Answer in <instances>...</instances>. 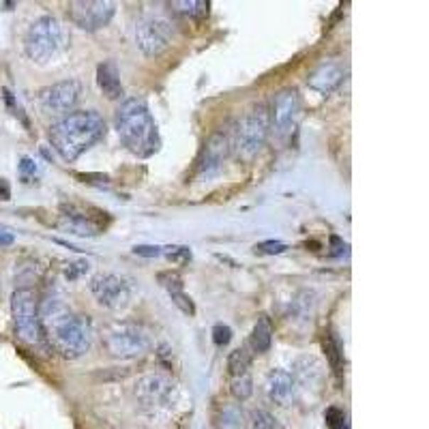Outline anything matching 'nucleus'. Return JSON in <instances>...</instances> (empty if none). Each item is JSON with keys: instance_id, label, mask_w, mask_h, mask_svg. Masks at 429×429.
<instances>
[{"instance_id": "27", "label": "nucleus", "mask_w": 429, "mask_h": 429, "mask_svg": "<svg viewBox=\"0 0 429 429\" xmlns=\"http://www.w3.org/2000/svg\"><path fill=\"white\" fill-rule=\"evenodd\" d=\"M251 427H254V429H283V427L279 425V420H277L271 412H266V410H256V412H254V416H251Z\"/></svg>"}, {"instance_id": "36", "label": "nucleus", "mask_w": 429, "mask_h": 429, "mask_svg": "<svg viewBox=\"0 0 429 429\" xmlns=\"http://www.w3.org/2000/svg\"><path fill=\"white\" fill-rule=\"evenodd\" d=\"M71 266H73V271H71V273H67V277H69V279H75L80 271H86V268H88V264H86V262H75V264H71Z\"/></svg>"}, {"instance_id": "34", "label": "nucleus", "mask_w": 429, "mask_h": 429, "mask_svg": "<svg viewBox=\"0 0 429 429\" xmlns=\"http://www.w3.org/2000/svg\"><path fill=\"white\" fill-rule=\"evenodd\" d=\"M13 241H16V237L11 232L0 230V247H9V245H13Z\"/></svg>"}, {"instance_id": "15", "label": "nucleus", "mask_w": 429, "mask_h": 429, "mask_svg": "<svg viewBox=\"0 0 429 429\" xmlns=\"http://www.w3.org/2000/svg\"><path fill=\"white\" fill-rule=\"evenodd\" d=\"M346 75V67L340 60H322L307 77L309 88H313L320 94H331Z\"/></svg>"}, {"instance_id": "16", "label": "nucleus", "mask_w": 429, "mask_h": 429, "mask_svg": "<svg viewBox=\"0 0 429 429\" xmlns=\"http://www.w3.org/2000/svg\"><path fill=\"white\" fill-rule=\"evenodd\" d=\"M266 395L273 403L277 406H290L294 399V391H296V382L292 378L290 371L286 369H271L264 382Z\"/></svg>"}, {"instance_id": "8", "label": "nucleus", "mask_w": 429, "mask_h": 429, "mask_svg": "<svg viewBox=\"0 0 429 429\" xmlns=\"http://www.w3.org/2000/svg\"><path fill=\"white\" fill-rule=\"evenodd\" d=\"M11 315L18 337L28 346H41V320H39V298L31 288H18L11 296Z\"/></svg>"}, {"instance_id": "21", "label": "nucleus", "mask_w": 429, "mask_h": 429, "mask_svg": "<svg viewBox=\"0 0 429 429\" xmlns=\"http://www.w3.org/2000/svg\"><path fill=\"white\" fill-rule=\"evenodd\" d=\"M271 344H273V325H271V320H268L266 315H262V317L256 322L254 331H251L249 346L254 348V352L264 354V352H268Z\"/></svg>"}, {"instance_id": "2", "label": "nucleus", "mask_w": 429, "mask_h": 429, "mask_svg": "<svg viewBox=\"0 0 429 429\" xmlns=\"http://www.w3.org/2000/svg\"><path fill=\"white\" fill-rule=\"evenodd\" d=\"M105 136V121L94 110H77L58 119L50 131V144L65 161H75Z\"/></svg>"}, {"instance_id": "3", "label": "nucleus", "mask_w": 429, "mask_h": 429, "mask_svg": "<svg viewBox=\"0 0 429 429\" xmlns=\"http://www.w3.org/2000/svg\"><path fill=\"white\" fill-rule=\"evenodd\" d=\"M116 131L123 146L140 159L153 157L161 146L157 123L148 110V105L138 97L123 101V105L119 107Z\"/></svg>"}, {"instance_id": "23", "label": "nucleus", "mask_w": 429, "mask_h": 429, "mask_svg": "<svg viewBox=\"0 0 429 429\" xmlns=\"http://www.w3.org/2000/svg\"><path fill=\"white\" fill-rule=\"evenodd\" d=\"M247 416L239 403H224L219 410L217 427L219 429H245Z\"/></svg>"}, {"instance_id": "20", "label": "nucleus", "mask_w": 429, "mask_h": 429, "mask_svg": "<svg viewBox=\"0 0 429 429\" xmlns=\"http://www.w3.org/2000/svg\"><path fill=\"white\" fill-rule=\"evenodd\" d=\"M159 279L163 281V286H165L168 294L172 296L174 305H176V307H178L183 313L193 315V313H195V307H193L191 296H189V294L183 290V279H180L176 273H161V275H159Z\"/></svg>"}, {"instance_id": "25", "label": "nucleus", "mask_w": 429, "mask_h": 429, "mask_svg": "<svg viewBox=\"0 0 429 429\" xmlns=\"http://www.w3.org/2000/svg\"><path fill=\"white\" fill-rule=\"evenodd\" d=\"M230 393L239 401H247L254 395V380H251L249 371H245L241 376H232V380H230Z\"/></svg>"}, {"instance_id": "4", "label": "nucleus", "mask_w": 429, "mask_h": 429, "mask_svg": "<svg viewBox=\"0 0 429 429\" xmlns=\"http://www.w3.org/2000/svg\"><path fill=\"white\" fill-rule=\"evenodd\" d=\"M103 348L114 359H138L153 348L151 331L140 322L116 320L107 325L103 335Z\"/></svg>"}, {"instance_id": "31", "label": "nucleus", "mask_w": 429, "mask_h": 429, "mask_svg": "<svg viewBox=\"0 0 429 429\" xmlns=\"http://www.w3.org/2000/svg\"><path fill=\"white\" fill-rule=\"evenodd\" d=\"M288 247L279 241H264L260 245H256V251L258 254H266V256H277V254H283Z\"/></svg>"}, {"instance_id": "30", "label": "nucleus", "mask_w": 429, "mask_h": 429, "mask_svg": "<svg viewBox=\"0 0 429 429\" xmlns=\"http://www.w3.org/2000/svg\"><path fill=\"white\" fill-rule=\"evenodd\" d=\"M163 254L172 262H187V260H191L189 247H163Z\"/></svg>"}, {"instance_id": "17", "label": "nucleus", "mask_w": 429, "mask_h": 429, "mask_svg": "<svg viewBox=\"0 0 429 429\" xmlns=\"http://www.w3.org/2000/svg\"><path fill=\"white\" fill-rule=\"evenodd\" d=\"M97 84L101 88V92L107 97V99H121L123 97V82H121V73H119V67L116 63L112 60H103L99 67H97Z\"/></svg>"}, {"instance_id": "7", "label": "nucleus", "mask_w": 429, "mask_h": 429, "mask_svg": "<svg viewBox=\"0 0 429 429\" xmlns=\"http://www.w3.org/2000/svg\"><path fill=\"white\" fill-rule=\"evenodd\" d=\"M65 26L54 16H43L35 20L24 37L26 56L35 63H48L54 58L65 45Z\"/></svg>"}, {"instance_id": "10", "label": "nucleus", "mask_w": 429, "mask_h": 429, "mask_svg": "<svg viewBox=\"0 0 429 429\" xmlns=\"http://www.w3.org/2000/svg\"><path fill=\"white\" fill-rule=\"evenodd\" d=\"M82 94V84L77 80H63L50 84L37 92V105L45 116H67L75 107Z\"/></svg>"}, {"instance_id": "26", "label": "nucleus", "mask_w": 429, "mask_h": 429, "mask_svg": "<svg viewBox=\"0 0 429 429\" xmlns=\"http://www.w3.org/2000/svg\"><path fill=\"white\" fill-rule=\"evenodd\" d=\"M170 9L185 18H204L208 13V3H204V0H183V3H170Z\"/></svg>"}, {"instance_id": "19", "label": "nucleus", "mask_w": 429, "mask_h": 429, "mask_svg": "<svg viewBox=\"0 0 429 429\" xmlns=\"http://www.w3.org/2000/svg\"><path fill=\"white\" fill-rule=\"evenodd\" d=\"M60 226L65 230H69L71 234H77V237H94L101 232V226L92 217H88V214H84V212H77L73 208H69V210L65 208Z\"/></svg>"}, {"instance_id": "29", "label": "nucleus", "mask_w": 429, "mask_h": 429, "mask_svg": "<svg viewBox=\"0 0 429 429\" xmlns=\"http://www.w3.org/2000/svg\"><path fill=\"white\" fill-rule=\"evenodd\" d=\"M232 340V329L228 325H214L212 327V342L214 346H228Z\"/></svg>"}, {"instance_id": "14", "label": "nucleus", "mask_w": 429, "mask_h": 429, "mask_svg": "<svg viewBox=\"0 0 429 429\" xmlns=\"http://www.w3.org/2000/svg\"><path fill=\"white\" fill-rule=\"evenodd\" d=\"M174 41V28L163 18H144L136 24V45L146 56L163 54Z\"/></svg>"}, {"instance_id": "24", "label": "nucleus", "mask_w": 429, "mask_h": 429, "mask_svg": "<svg viewBox=\"0 0 429 429\" xmlns=\"http://www.w3.org/2000/svg\"><path fill=\"white\" fill-rule=\"evenodd\" d=\"M249 365H251V352L245 346L230 352V357H228V374L230 376H241V374L249 371Z\"/></svg>"}, {"instance_id": "35", "label": "nucleus", "mask_w": 429, "mask_h": 429, "mask_svg": "<svg viewBox=\"0 0 429 429\" xmlns=\"http://www.w3.org/2000/svg\"><path fill=\"white\" fill-rule=\"evenodd\" d=\"M11 197V187L5 178H0V200H9Z\"/></svg>"}, {"instance_id": "5", "label": "nucleus", "mask_w": 429, "mask_h": 429, "mask_svg": "<svg viewBox=\"0 0 429 429\" xmlns=\"http://www.w3.org/2000/svg\"><path fill=\"white\" fill-rule=\"evenodd\" d=\"M268 134H271L268 107L266 103H258L232 129V153L241 161H251L262 151Z\"/></svg>"}, {"instance_id": "1", "label": "nucleus", "mask_w": 429, "mask_h": 429, "mask_svg": "<svg viewBox=\"0 0 429 429\" xmlns=\"http://www.w3.org/2000/svg\"><path fill=\"white\" fill-rule=\"evenodd\" d=\"M41 333L63 359H80L92 346L94 329L88 315L75 313L63 298L48 296L39 303Z\"/></svg>"}, {"instance_id": "28", "label": "nucleus", "mask_w": 429, "mask_h": 429, "mask_svg": "<svg viewBox=\"0 0 429 429\" xmlns=\"http://www.w3.org/2000/svg\"><path fill=\"white\" fill-rule=\"evenodd\" d=\"M325 418H327V425L329 429H350V423H348V416L344 410L331 406L327 412H325Z\"/></svg>"}, {"instance_id": "12", "label": "nucleus", "mask_w": 429, "mask_h": 429, "mask_svg": "<svg viewBox=\"0 0 429 429\" xmlns=\"http://www.w3.org/2000/svg\"><path fill=\"white\" fill-rule=\"evenodd\" d=\"M67 13L75 26L94 33L110 24L116 13V5L110 0H75V3H69Z\"/></svg>"}, {"instance_id": "32", "label": "nucleus", "mask_w": 429, "mask_h": 429, "mask_svg": "<svg viewBox=\"0 0 429 429\" xmlns=\"http://www.w3.org/2000/svg\"><path fill=\"white\" fill-rule=\"evenodd\" d=\"M134 254L136 256H144V258H157L163 254V247H157V245H138L134 247Z\"/></svg>"}, {"instance_id": "6", "label": "nucleus", "mask_w": 429, "mask_h": 429, "mask_svg": "<svg viewBox=\"0 0 429 429\" xmlns=\"http://www.w3.org/2000/svg\"><path fill=\"white\" fill-rule=\"evenodd\" d=\"M134 399L144 412H168L178 399V384L170 376L159 371L144 374L134 382Z\"/></svg>"}, {"instance_id": "22", "label": "nucleus", "mask_w": 429, "mask_h": 429, "mask_svg": "<svg viewBox=\"0 0 429 429\" xmlns=\"http://www.w3.org/2000/svg\"><path fill=\"white\" fill-rule=\"evenodd\" d=\"M322 346H325V352H327V359L337 376V380H342L344 376V348H342V342L337 337V333L333 331H327L325 333V340H322Z\"/></svg>"}, {"instance_id": "33", "label": "nucleus", "mask_w": 429, "mask_h": 429, "mask_svg": "<svg viewBox=\"0 0 429 429\" xmlns=\"http://www.w3.org/2000/svg\"><path fill=\"white\" fill-rule=\"evenodd\" d=\"M20 174H22L24 183H28V178H33V176L37 174V165H35V161H33L31 157H24V159H22V163H20Z\"/></svg>"}, {"instance_id": "13", "label": "nucleus", "mask_w": 429, "mask_h": 429, "mask_svg": "<svg viewBox=\"0 0 429 429\" xmlns=\"http://www.w3.org/2000/svg\"><path fill=\"white\" fill-rule=\"evenodd\" d=\"M232 155V129H217L204 142L197 157V176L208 178L217 174Z\"/></svg>"}, {"instance_id": "9", "label": "nucleus", "mask_w": 429, "mask_h": 429, "mask_svg": "<svg viewBox=\"0 0 429 429\" xmlns=\"http://www.w3.org/2000/svg\"><path fill=\"white\" fill-rule=\"evenodd\" d=\"M300 110H303L300 94L296 88H283L281 92L275 94L273 107L268 110V121H271V134L279 142H286L292 138L300 119Z\"/></svg>"}, {"instance_id": "18", "label": "nucleus", "mask_w": 429, "mask_h": 429, "mask_svg": "<svg viewBox=\"0 0 429 429\" xmlns=\"http://www.w3.org/2000/svg\"><path fill=\"white\" fill-rule=\"evenodd\" d=\"M322 376H325V365L311 354L298 357L292 365V378L296 384H317L322 382Z\"/></svg>"}, {"instance_id": "11", "label": "nucleus", "mask_w": 429, "mask_h": 429, "mask_svg": "<svg viewBox=\"0 0 429 429\" xmlns=\"http://www.w3.org/2000/svg\"><path fill=\"white\" fill-rule=\"evenodd\" d=\"M90 292L101 307L110 311H121L131 303V286L114 273H97L90 279Z\"/></svg>"}]
</instances>
